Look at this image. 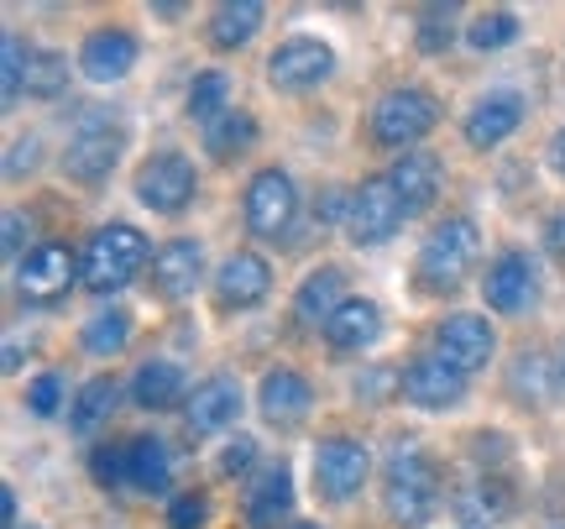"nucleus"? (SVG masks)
<instances>
[{"mask_svg":"<svg viewBox=\"0 0 565 529\" xmlns=\"http://www.w3.org/2000/svg\"><path fill=\"white\" fill-rule=\"evenodd\" d=\"M252 147H257V116L242 110V105H231L221 121L204 126V152H210L215 163H236V158L252 152Z\"/></svg>","mask_w":565,"mask_h":529,"instance_id":"obj_31","label":"nucleus"},{"mask_svg":"<svg viewBox=\"0 0 565 529\" xmlns=\"http://www.w3.org/2000/svg\"><path fill=\"white\" fill-rule=\"evenodd\" d=\"M42 168V137H17L6 147V179H26Z\"/></svg>","mask_w":565,"mask_h":529,"instance_id":"obj_43","label":"nucleus"},{"mask_svg":"<svg viewBox=\"0 0 565 529\" xmlns=\"http://www.w3.org/2000/svg\"><path fill=\"white\" fill-rule=\"evenodd\" d=\"M137 63H141V38L131 27H95L79 42V53H74V68L89 84H121Z\"/></svg>","mask_w":565,"mask_h":529,"instance_id":"obj_19","label":"nucleus"},{"mask_svg":"<svg viewBox=\"0 0 565 529\" xmlns=\"http://www.w3.org/2000/svg\"><path fill=\"white\" fill-rule=\"evenodd\" d=\"M508 393H513V404H550V393H561V378H555V357L545 351H519L513 367H508Z\"/></svg>","mask_w":565,"mask_h":529,"instance_id":"obj_29","label":"nucleus"},{"mask_svg":"<svg viewBox=\"0 0 565 529\" xmlns=\"http://www.w3.org/2000/svg\"><path fill=\"white\" fill-rule=\"evenodd\" d=\"M116 378L110 372H95L89 383H79V393L68 399V425L89 435V430H100V420H110V409H116Z\"/></svg>","mask_w":565,"mask_h":529,"instance_id":"obj_34","label":"nucleus"},{"mask_svg":"<svg viewBox=\"0 0 565 529\" xmlns=\"http://www.w3.org/2000/svg\"><path fill=\"white\" fill-rule=\"evenodd\" d=\"M288 529H324V525H315V519H294Z\"/></svg>","mask_w":565,"mask_h":529,"instance_id":"obj_47","label":"nucleus"},{"mask_svg":"<svg viewBox=\"0 0 565 529\" xmlns=\"http://www.w3.org/2000/svg\"><path fill=\"white\" fill-rule=\"evenodd\" d=\"M294 504H299V488H294V472L282 467H263L252 483H246V498H242V514L252 529H288L294 525Z\"/></svg>","mask_w":565,"mask_h":529,"instance_id":"obj_23","label":"nucleus"},{"mask_svg":"<svg viewBox=\"0 0 565 529\" xmlns=\"http://www.w3.org/2000/svg\"><path fill=\"white\" fill-rule=\"evenodd\" d=\"M482 305L503 320H524L540 305V263L524 246H503L482 273Z\"/></svg>","mask_w":565,"mask_h":529,"instance_id":"obj_13","label":"nucleus"},{"mask_svg":"<svg viewBox=\"0 0 565 529\" xmlns=\"http://www.w3.org/2000/svg\"><path fill=\"white\" fill-rule=\"evenodd\" d=\"M519 32H524V21H519L513 6H487V11H477V17L466 21L461 38L471 53H503V47L519 42Z\"/></svg>","mask_w":565,"mask_h":529,"instance_id":"obj_32","label":"nucleus"},{"mask_svg":"<svg viewBox=\"0 0 565 529\" xmlns=\"http://www.w3.org/2000/svg\"><path fill=\"white\" fill-rule=\"evenodd\" d=\"M383 179L393 183V194L404 200L408 221H414V215H424V210H435V200H440L445 163H440V152L414 147V152H398V158H393V168H387Z\"/></svg>","mask_w":565,"mask_h":529,"instance_id":"obj_22","label":"nucleus"},{"mask_svg":"<svg viewBox=\"0 0 565 529\" xmlns=\"http://www.w3.org/2000/svg\"><path fill=\"white\" fill-rule=\"evenodd\" d=\"M466 383L471 378H461L450 362H440L435 351H419L414 362L404 367V388H398V399L414 409H424V414H450V409L466 404Z\"/></svg>","mask_w":565,"mask_h":529,"instance_id":"obj_18","label":"nucleus"},{"mask_svg":"<svg viewBox=\"0 0 565 529\" xmlns=\"http://www.w3.org/2000/svg\"><path fill=\"white\" fill-rule=\"evenodd\" d=\"M26 53L32 47L17 32H6V42H0V100H6V110H17L26 95Z\"/></svg>","mask_w":565,"mask_h":529,"instance_id":"obj_36","label":"nucleus"},{"mask_svg":"<svg viewBox=\"0 0 565 529\" xmlns=\"http://www.w3.org/2000/svg\"><path fill=\"white\" fill-rule=\"evenodd\" d=\"M545 168L565 183V126H555V131H550V142H545Z\"/></svg>","mask_w":565,"mask_h":529,"instance_id":"obj_44","label":"nucleus"},{"mask_svg":"<svg viewBox=\"0 0 565 529\" xmlns=\"http://www.w3.org/2000/svg\"><path fill=\"white\" fill-rule=\"evenodd\" d=\"M63 399H68V383H63V372L47 367V372H38V378L26 383V399H21V404H26V414H38V420H53L63 409Z\"/></svg>","mask_w":565,"mask_h":529,"instance_id":"obj_40","label":"nucleus"},{"mask_svg":"<svg viewBox=\"0 0 565 529\" xmlns=\"http://www.w3.org/2000/svg\"><path fill=\"white\" fill-rule=\"evenodd\" d=\"M435 357L440 362H450L461 378H477L492 357H498V326L487 320V315H471V309H461V315H445L440 326H435Z\"/></svg>","mask_w":565,"mask_h":529,"instance_id":"obj_14","label":"nucleus"},{"mask_svg":"<svg viewBox=\"0 0 565 529\" xmlns=\"http://www.w3.org/2000/svg\"><path fill=\"white\" fill-rule=\"evenodd\" d=\"M267 84L278 89V95H309V89H320L330 84L335 74V47L315 32H294V38H282L273 53H267Z\"/></svg>","mask_w":565,"mask_h":529,"instance_id":"obj_8","label":"nucleus"},{"mask_svg":"<svg viewBox=\"0 0 565 529\" xmlns=\"http://www.w3.org/2000/svg\"><path fill=\"white\" fill-rule=\"evenodd\" d=\"M183 110H189V121H221L225 110H231V74L225 68H200L189 89H183Z\"/></svg>","mask_w":565,"mask_h":529,"instance_id":"obj_33","label":"nucleus"},{"mask_svg":"<svg viewBox=\"0 0 565 529\" xmlns=\"http://www.w3.org/2000/svg\"><path fill=\"white\" fill-rule=\"evenodd\" d=\"M351 299V288H345V267L341 263H320L309 267L294 288V320L309 330H324L330 326V315Z\"/></svg>","mask_w":565,"mask_h":529,"instance_id":"obj_25","label":"nucleus"},{"mask_svg":"<svg viewBox=\"0 0 565 529\" xmlns=\"http://www.w3.org/2000/svg\"><path fill=\"white\" fill-rule=\"evenodd\" d=\"M210 288H215V305H221L225 315H246V309H257L267 294H273V263H267L263 252H252V246H236V252L215 267Z\"/></svg>","mask_w":565,"mask_h":529,"instance_id":"obj_17","label":"nucleus"},{"mask_svg":"<svg viewBox=\"0 0 565 529\" xmlns=\"http://www.w3.org/2000/svg\"><path fill=\"white\" fill-rule=\"evenodd\" d=\"M204 278H215V273L204 263V242H194V236H173V242H162L152 252V288H158V299H168V305L194 299Z\"/></svg>","mask_w":565,"mask_h":529,"instance_id":"obj_20","label":"nucleus"},{"mask_svg":"<svg viewBox=\"0 0 565 529\" xmlns=\"http://www.w3.org/2000/svg\"><path fill=\"white\" fill-rule=\"evenodd\" d=\"M445 509H450V519H456V529H498L513 519V509H519V493H513V483H508V472H466L456 488L445 493Z\"/></svg>","mask_w":565,"mask_h":529,"instance_id":"obj_9","label":"nucleus"},{"mask_svg":"<svg viewBox=\"0 0 565 529\" xmlns=\"http://www.w3.org/2000/svg\"><path fill=\"white\" fill-rule=\"evenodd\" d=\"M147 263H152L147 231H137L131 221H105L79 246V288L95 299H116L121 288L137 284Z\"/></svg>","mask_w":565,"mask_h":529,"instance_id":"obj_2","label":"nucleus"},{"mask_svg":"<svg viewBox=\"0 0 565 529\" xmlns=\"http://www.w3.org/2000/svg\"><path fill=\"white\" fill-rule=\"evenodd\" d=\"M131 194L152 215H183L194 204V194H200V168H194V158H183L179 147H162L152 158H141Z\"/></svg>","mask_w":565,"mask_h":529,"instance_id":"obj_7","label":"nucleus"},{"mask_svg":"<svg viewBox=\"0 0 565 529\" xmlns=\"http://www.w3.org/2000/svg\"><path fill=\"white\" fill-rule=\"evenodd\" d=\"M137 336V315L126 305H100L79 330V351L84 357H121Z\"/></svg>","mask_w":565,"mask_h":529,"instance_id":"obj_28","label":"nucleus"},{"mask_svg":"<svg viewBox=\"0 0 565 529\" xmlns=\"http://www.w3.org/2000/svg\"><path fill=\"white\" fill-rule=\"evenodd\" d=\"M545 246H550L555 263H565V210H555V215L545 221Z\"/></svg>","mask_w":565,"mask_h":529,"instance_id":"obj_45","label":"nucleus"},{"mask_svg":"<svg viewBox=\"0 0 565 529\" xmlns=\"http://www.w3.org/2000/svg\"><path fill=\"white\" fill-rule=\"evenodd\" d=\"M242 409H246L242 378L210 372L204 383H194L189 404H183V430H189V441H210V435H221V430H236Z\"/></svg>","mask_w":565,"mask_h":529,"instance_id":"obj_15","label":"nucleus"},{"mask_svg":"<svg viewBox=\"0 0 565 529\" xmlns=\"http://www.w3.org/2000/svg\"><path fill=\"white\" fill-rule=\"evenodd\" d=\"M89 472L100 488H131V441H100L89 456Z\"/></svg>","mask_w":565,"mask_h":529,"instance_id":"obj_37","label":"nucleus"},{"mask_svg":"<svg viewBox=\"0 0 565 529\" xmlns=\"http://www.w3.org/2000/svg\"><path fill=\"white\" fill-rule=\"evenodd\" d=\"M242 221L257 242H282L294 221H299V183L288 168H257L246 179V194H242Z\"/></svg>","mask_w":565,"mask_h":529,"instance_id":"obj_6","label":"nucleus"},{"mask_svg":"<svg viewBox=\"0 0 565 529\" xmlns=\"http://www.w3.org/2000/svg\"><path fill=\"white\" fill-rule=\"evenodd\" d=\"M162 525L168 529H204L210 525V493H200V488L173 493L168 509H162Z\"/></svg>","mask_w":565,"mask_h":529,"instance_id":"obj_41","label":"nucleus"},{"mask_svg":"<svg viewBox=\"0 0 565 529\" xmlns=\"http://www.w3.org/2000/svg\"><path fill=\"white\" fill-rule=\"evenodd\" d=\"M408 210L404 200L393 194L387 179H362L351 183V200H345V242L351 246H387L398 231H404Z\"/></svg>","mask_w":565,"mask_h":529,"instance_id":"obj_11","label":"nucleus"},{"mask_svg":"<svg viewBox=\"0 0 565 529\" xmlns=\"http://www.w3.org/2000/svg\"><path fill=\"white\" fill-rule=\"evenodd\" d=\"M0 225H6V236H0V242H6V263L17 267L21 257H26V252L38 246V242H32V215H21V210H6V221H0Z\"/></svg>","mask_w":565,"mask_h":529,"instance_id":"obj_42","label":"nucleus"},{"mask_svg":"<svg viewBox=\"0 0 565 529\" xmlns=\"http://www.w3.org/2000/svg\"><path fill=\"white\" fill-rule=\"evenodd\" d=\"M529 116V100L524 89H513V84H498V89H487V95H477V100L466 105L461 116V137L466 147H477V152H487V147H503L519 126H524Z\"/></svg>","mask_w":565,"mask_h":529,"instance_id":"obj_16","label":"nucleus"},{"mask_svg":"<svg viewBox=\"0 0 565 529\" xmlns=\"http://www.w3.org/2000/svg\"><path fill=\"white\" fill-rule=\"evenodd\" d=\"M17 529H26V525H17Z\"/></svg>","mask_w":565,"mask_h":529,"instance_id":"obj_49","label":"nucleus"},{"mask_svg":"<svg viewBox=\"0 0 565 529\" xmlns=\"http://www.w3.org/2000/svg\"><path fill=\"white\" fill-rule=\"evenodd\" d=\"M126 142H131V131H126V121L116 110H105V105L84 110L79 121L68 126V142H63V152H58L63 179L84 183V189H100V183L121 168Z\"/></svg>","mask_w":565,"mask_h":529,"instance_id":"obj_4","label":"nucleus"},{"mask_svg":"<svg viewBox=\"0 0 565 529\" xmlns=\"http://www.w3.org/2000/svg\"><path fill=\"white\" fill-rule=\"evenodd\" d=\"M309 472H315V493L324 504H351L372 477V451L356 435H324V441H315Z\"/></svg>","mask_w":565,"mask_h":529,"instance_id":"obj_12","label":"nucleus"},{"mask_svg":"<svg viewBox=\"0 0 565 529\" xmlns=\"http://www.w3.org/2000/svg\"><path fill=\"white\" fill-rule=\"evenodd\" d=\"M131 488L147 498L173 488V451L162 435H131Z\"/></svg>","mask_w":565,"mask_h":529,"instance_id":"obj_30","label":"nucleus"},{"mask_svg":"<svg viewBox=\"0 0 565 529\" xmlns=\"http://www.w3.org/2000/svg\"><path fill=\"white\" fill-rule=\"evenodd\" d=\"M555 378H561V393H565V347H561V357H555Z\"/></svg>","mask_w":565,"mask_h":529,"instance_id":"obj_46","label":"nucleus"},{"mask_svg":"<svg viewBox=\"0 0 565 529\" xmlns=\"http://www.w3.org/2000/svg\"><path fill=\"white\" fill-rule=\"evenodd\" d=\"M126 393H131V404L147 409V414H168V409L189 404L194 388H189V372H183L173 357H152V362H141L137 372H131Z\"/></svg>","mask_w":565,"mask_h":529,"instance_id":"obj_26","label":"nucleus"},{"mask_svg":"<svg viewBox=\"0 0 565 529\" xmlns=\"http://www.w3.org/2000/svg\"><path fill=\"white\" fill-rule=\"evenodd\" d=\"M414 42H419V53L440 59L445 47L456 42V6H429V11L414 21Z\"/></svg>","mask_w":565,"mask_h":529,"instance_id":"obj_38","label":"nucleus"},{"mask_svg":"<svg viewBox=\"0 0 565 529\" xmlns=\"http://www.w3.org/2000/svg\"><path fill=\"white\" fill-rule=\"evenodd\" d=\"M550 529H565V525H550Z\"/></svg>","mask_w":565,"mask_h":529,"instance_id":"obj_48","label":"nucleus"},{"mask_svg":"<svg viewBox=\"0 0 565 529\" xmlns=\"http://www.w3.org/2000/svg\"><path fill=\"white\" fill-rule=\"evenodd\" d=\"M257 456H263V446H257V435H231L221 446V456H215V472L221 477H236V483H252L257 477Z\"/></svg>","mask_w":565,"mask_h":529,"instance_id":"obj_39","label":"nucleus"},{"mask_svg":"<svg viewBox=\"0 0 565 529\" xmlns=\"http://www.w3.org/2000/svg\"><path fill=\"white\" fill-rule=\"evenodd\" d=\"M383 305L377 299H362V294H351L335 315H330V326L320 330L324 347L335 351V357H362V351H372L377 341H383Z\"/></svg>","mask_w":565,"mask_h":529,"instance_id":"obj_24","label":"nucleus"},{"mask_svg":"<svg viewBox=\"0 0 565 529\" xmlns=\"http://www.w3.org/2000/svg\"><path fill=\"white\" fill-rule=\"evenodd\" d=\"M267 21V6L263 0H225V6H215V17H210V47L215 53H242L246 42L263 32Z\"/></svg>","mask_w":565,"mask_h":529,"instance_id":"obj_27","label":"nucleus"},{"mask_svg":"<svg viewBox=\"0 0 565 529\" xmlns=\"http://www.w3.org/2000/svg\"><path fill=\"white\" fill-rule=\"evenodd\" d=\"M68 95V53L32 47L26 53V100H63Z\"/></svg>","mask_w":565,"mask_h":529,"instance_id":"obj_35","label":"nucleus"},{"mask_svg":"<svg viewBox=\"0 0 565 529\" xmlns=\"http://www.w3.org/2000/svg\"><path fill=\"white\" fill-rule=\"evenodd\" d=\"M440 126V95L429 84H393L377 95L366 116V137L383 152H414V147Z\"/></svg>","mask_w":565,"mask_h":529,"instance_id":"obj_5","label":"nucleus"},{"mask_svg":"<svg viewBox=\"0 0 565 529\" xmlns=\"http://www.w3.org/2000/svg\"><path fill=\"white\" fill-rule=\"evenodd\" d=\"M477 257H482V231H477V221H471V215H445V221H435L424 231L419 252H414V284H419L424 294L445 299V294H456V288L477 273Z\"/></svg>","mask_w":565,"mask_h":529,"instance_id":"obj_3","label":"nucleus"},{"mask_svg":"<svg viewBox=\"0 0 565 529\" xmlns=\"http://www.w3.org/2000/svg\"><path fill=\"white\" fill-rule=\"evenodd\" d=\"M11 284H17L21 305L53 309L68 299V288L79 284V257H74L63 242H38L17 267H11Z\"/></svg>","mask_w":565,"mask_h":529,"instance_id":"obj_10","label":"nucleus"},{"mask_svg":"<svg viewBox=\"0 0 565 529\" xmlns=\"http://www.w3.org/2000/svg\"><path fill=\"white\" fill-rule=\"evenodd\" d=\"M315 409V383L303 378L299 367H267L263 383H257V414L273 430H294L309 420Z\"/></svg>","mask_w":565,"mask_h":529,"instance_id":"obj_21","label":"nucleus"},{"mask_svg":"<svg viewBox=\"0 0 565 529\" xmlns=\"http://www.w3.org/2000/svg\"><path fill=\"white\" fill-rule=\"evenodd\" d=\"M445 504V483H440V462L414 441V435H398L393 451L383 456V509L393 525L419 529L429 525Z\"/></svg>","mask_w":565,"mask_h":529,"instance_id":"obj_1","label":"nucleus"}]
</instances>
